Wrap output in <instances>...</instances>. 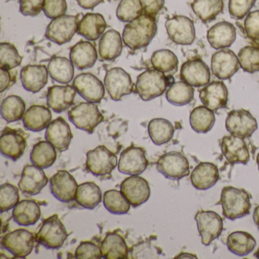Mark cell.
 <instances>
[{"instance_id": "23", "label": "cell", "mask_w": 259, "mask_h": 259, "mask_svg": "<svg viewBox=\"0 0 259 259\" xmlns=\"http://www.w3.org/2000/svg\"><path fill=\"white\" fill-rule=\"evenodd\" d=\"M73 135L70 126L63 117L52 121L47 128L45 139L60 152L67 151Z\"/></svg>"}, {"instance_id": "47", "label": "cell", "mask_w": 259, "mask_h": 259, "mask_svg": "<svg viewBox=\"0 0 259 259\" xmlns=\"http://www.w3.org/2000/svg\"><path fill=\"white\" fill-rule=\"evenodd\" d=\"M142 13L143 9L140 0H121L116 10L118 19L125 23L133 22Z\"/></svg>"}, {"instance_id": "4", "label": "cell", "mask_w": 259, "mask_h": 259, "mask_svg": "<svg viewBox=\"0 0 259 259\" xmlns=\"http://www.w3.org/2000/svg\"><path fill=\"white\" fill-rule=\"evenodd\" d=\"M68 116L76 128L89 134H92L104 119L98 105L91 102L80 103L72 107L68 113Z\"/></svg>"}, {"instance_id": "17", "label": "cell", "mask_w": 259, "mask_h": 259, "mask_svg": "<svg viewBox=\"0 0 259 259\" xmlns=\"http://www.w3.org/2000/svg\"><path fill=\"white\" fill-rule=\"evenodd\" d=\"M239 66L237 56L228 48L220 50L212 56L211 71L219 79H230L239 71Z\"/></svg>"}, {"instance_id": "1", "label": "cell", "mask_w": 259, "mask_h": 259, "mask_svg": "<svg viewBox=\"0 0 259 259\" xmlns=\"http://www.w3.org/2000/svg\"><path fill=\"white\" fill-rule=\"evenodd\" d=\"M157 30L155 17L142 14L125 25L122 40L125 46L133 51L142 49L151 44Z\"/></svg>"}, {"instance_id": "34", "label": "cell", "mask_w": 259, "mask_h": 259, "mask_svg": "<svg viewBox=\"0 0 259 259\" xmlns=\"http://www.w3.org/2000/svg\"><path fill=\"white\" fill-rule=\"evenodd\" d=\"M101 251L105 259H125L128 257V248L125 239L116 233H110L101 242Z\"/></svg>"}, {"instance_id": "13", "label": "cell", "mask_w": 259, "mask_h": 259, "mask_svg": "<svg viewBox=\"0 0 259 259\" xmlns=\"http://www.w3.org/2000/svg\"><path fill=\"white\" fill-rule=\"evenodd\" d=\"M198 233L203 245H210L218 239L223 231V219L216 212L211 210H199L195 216Z\"/></svg>"}, {"instance_id": "26", "label": "cell", "mask_w": 259, "mask_h": 259, "mask_svg": "<svg viewBox=\"0 0 259 259\" xmlns=\"http://www.w3.org/2000/svg\"><path fill=\"white\" fill-rule=\"evenodd\" d=\"M48 69L44 65H28L21 71V81L24 89L31 93H38L48 81Z\"/></svg>"}, {"instance_id": "10", "label": "cell", "mask_w": 259, "mask_h": 259, "mask_svg": "<svg viewBox=\"0 0 259 259\" xmlns=\"http://www.w3.org/2000/svg\"><path fill=\"white\" fill-rule=\"evenodd\" d=\"M35 240L32 233L25 229H19L4 236L1 245L15 257L24 258L33 251Z\"/></svg>"}, {"instance_id": "32", "label": "cell", "mask_w": 259, "mask_h": 259, "mask_svg": "<svg viewBox=\"0 0 259 259\" xmlns=\"http://www.w3.org/2000/svg\"><path fill=\"white\" fill-rule=\"evenodd\" d=\"M122 38L116 30H109L103 34L99 42V54L102 60L113 61L122 51Z\"/></svg>"}, {"instance_id": "8", "label": "cell", "mask_w": 259, "mask_h": 259, "mask_svg": "<svg viewBox=\"0 0 259 259\" xmlns=\"http://www.w3.org/2000/svg\"><path fill=\"white\" fill-rule=\"evenodd\" d=\"M226 128L232 136L248 139L257 130V120L246 110H234L227 115Z\"/></svg>"}, {"instance_id": "54", "label": "cell", "mask_w": 259, "mask_h": 259, "mask_svg": "<svg viewBox=\"0 0 259 259\" xmlns=\"http://www.w3.org/2000/svg\"><path fill=\"white\" fill-rule=\"evenodd\" d=\"M45 0H19L20 12L25 16H38L44 9Z\"/></svg>"}, {"instance_id": "55", "label": "cell", "mask_w": 259, "mask_h": 259, "mask_svg": "<svg viewBox=\"0 0 259 259\" xmlns=\"http://www.w3.org/2000/svg\"><path fill=\"white\" fill-rule=\"evenodd\" d=\"M143 13L155 17L163 8L165 0H140Z\"/></svg>"}, {"instance_id": "45", "label": "cell", "mask_w": 259, "mask_h": 259, "mask_svg": "<svg viewBox=\"0 0 259 259\" xmlns=\"http://www.w3.org/2000/svg\"><path fill=\"white\" fill-rule=\"evenodd\" d=\"M103 202L105 208L113 214H125L130 211L131 205L121 191L116 189L104 192Z\"/></svg>"}, {"instance_id": "43", "label": "cell", "mask_w": 259, "mask_h": 259, "mask_svg": "<svg viewBox=\"0 0 259 259\" xmlns=\"http://www.w3.org/2000/svg\"><path fill=\"white\" fill-rule=\"evenodd\" d=\"M151 62L154 69L165 75H172L177 72L178 69V58L169 50L162 49L155 51L151 56Z\"/></svg>"}, {"instance_id": "35", "label": "cell", "mask_w": 259, "mask_h": 259, "mask_svg": "<svg viewBox=\"0 0 259 259\" xmlns=\"http://www.w3.org/2000/svg\"><path fill=\"white\" fill-rule=\"evenodd\" d=\"M255 245V239L247 232H233L227 238V246L229 251L240 257L248 255Z\"/></svg>"}, {"instance_id": "44", "label": "cell", "mask_w": 259, "mask_h": 259, "mask_svg": "<svg viewBox=\"0 0 259 259\" xmlns=\"http://www.w3.org/2000/svg\"><path fill=\"white\" fill-rule=\"evenodd\" d=\"M26 104L21 97L10 95L3 101L1 115L7 122H14L23 119Z\"/></svg>"}, {"instance_id": "50", "label": "cell", "mask_w": 259, "mask_h": 259, "mask_svg": "<svg viewBox=\"0 0 259 259\" xmlns=\"http://www.w3.org/2000/svg\"><path fill=\"white\" fill-rule=\"evenodd\" d=\"M256 0H230L229 13L233 19L241 20L250 13Z\"/></svg>"}, {"instance_id": "6", "label": "cell", "mask_w": 259, "mask_h": 259, "mask_svg": "<svg viewBox=\"0 0 259 259\" xmlns=\"http://www.w3.org/2000/svg\"><path fill=\"white\" fill-rule=\"evenodd\" d=\"M86 169L95 177H109L117 166V157L104 145L88 151Z\"/></svg>"}, {"instance_id": "12", "label": "cell", "mask_w": 259, "mask_h": 259, "mask_svg": "<svg viewBox=\"0 0 259 259\" xmlns=\"http://www.w3.org/2000/svg\"><path fill=\"white\" fill-rule=\"evenodd\" d=\"M104 85L112 100L119 101L124 96L133 92L131 76L120 67L113 68L107 71L104 78Z\"/></svg>"}, {"instance_id": "52", "label": "cell", "mask_w": 259, "mask_h": 259, "mask_svg": "<svg viewBox=\"0 0 259 259\" xmlns=\"http://www.w3.org/2000/svg\"><path fill=\"white\" fill-rule=\"evenodd\" d=\"M67 9L66 0H45L43 11L47 17L54 19L66 15Z\"/></svg>"}, {"instance_id": "28", "label": "cell", "mask_w": 259, "mask_h": 259, "mask_svg": "<svg viewBox=\"0 0 259 259\" xmlns=\"http://www.w3.org/2000/svg\"><path fill=\"white\" fill-rule=\"evenodd\" d=\"M191 183L198 190H207L213 187L219 180L218 166L208 162H201L193 169Z\"/></svg>"}, {"instance_id": "41", "label": "cell", "mask_w": 259, "mask_h": 259, "mask_svg": "<svg viewBox=\"0 0 259 259\" xmlns=\"http://www.w3.org/2000/svg\"><path fill=\"white\" fill-rule=\"evenodd\" d=\"M194 95L192 86L185 81H177L169 86L166 92V98L169 104L181 107L190 104L193 101Z\"/></svg>"}, {"instance_id": "7", "label": "cell", "mask_w": 259, "mask_h": 259, "mask_svg": "<svg viewBox=\"0 0 259 259\" xmlns=\"http://www.w3.org/2000/svg\"><path fill=\"white\" fill-rule=\"evenodd\" d=\"M78 16L64 15L53 19L47 27L45 37L58 45L69 43L78 31Z\"/></svg>"}, {"instance_id": "19", "label": "cell", "mask_w": 259, "mask_h": 259, "mask_svg": "<svg viewBox=\"0 0 259 259\" xmlns=\"http://www.w3.org/2000/svg\"><path fill=\"white\" fill-rule=\"evenodd\" d=\"M27 141L23 133L18 130L6 128L0 137L1 154L13 161L19 160L25 154Z\"/></svg>"}, {"instance_id": "33", "label": "cell", "mask_w": 259, "mask_h": 259, "mask_svg": "<svg viewBox=\"0 0 259 259\" xmlns=\"http://www.w3.org/2000/svg\"><path fill=\"white\" fill-rule=\"evenodd\" d=\"M40 208L34 200H23L19 201L13 212V219L20 226L34 225L40 218Z\"/></svg>"}, {"instance_id": "14", "label": "cell", "mask_w": 259, "mask_h": 259, "mask_svg": "<svg viewBox=\"0 0 259 259\" xmlns=\"http://www.w3.org/2000/svg\"><path fill=\"white\" fill-rule=\"evenodd\" d=\"M73 86L88 102L99 104L105 95V85L102 81L92 73H81L77 75Z\"/></svg>"}, {"instance_id": "20", "label": "cell", "mask_w": 259, "mask_h": 259, "mask_svg": "<svg viewBox=\"0 0 259 259\" xmlns=\"http://www.w3.org/2000/svg\"><path fill=\"white\" fill-rule=\"evenodd\" d=\"M180 78L192 87H204L210 82V69L200 59L188 60L182 65Z\"/></svg>"}, {"instance_id": "31", "label": "cell", "mask_w": 259, "mask_h": 259, "mask_svg": "<svg viewBox=\"0 0 259 259\" xmlns=\"http://www.w3.org/2000/svg\"><path fill=\"white\" fill-rule=\"evenodd\" d=\"M23 125L26 130L40 132L48 128L52 120L51 110L45 106L33 105L25 112Z\"/></svg>"}, {"instance_id": "29", "label": "cell", "mask_w": 259, "mask_h": 259, "mask_svg": "<svg viewBox=\"0 0 259 259\" xmlns=\"http://www.w3.org/2000/svg\"><path fill=\"white\" fill-rule=\"evenodd\" d=\"M69 57L77 69L84 70L93 67L98 60V53L91 42L81 40L72 47Z\"/></svg>"}, {"instance_id": "57", "label": "cell", "mask_w": 259, "mask_h": 259, "mask_svg": "<svg viewBox=\"0 0 259 259\" xmlns=\"http://www.w3.org/2000/svg\"><path fill=\"white\" fill-rule=\"evenodd\" d=\"M126 130V122H122L121 119H118V120L113 121L110 125H109L108 133L110 136L116 139L122 136L124 133H125Z\"/></svg>"}, {"instance_id": "22", "label": "cell", "mask_w": 259, "mask_h": 259, "mask_svg": "<svg viewBox=\"0 0 259 259\" xmlns=\"http://www.w3.org/2000/svg\"><path fill=\"white\" fill-rule=\"evenodd\" d=\"M43 169L34 164L24 167L19 183V188L22 193L31 196L40 193L48 183V178Z\"/></svg>"}, {"instance_id": "5", "label": "cell", "mask_w": 259, "mask_h": 259, "mask_svg": "<svg viewBox=\"0 0 259 259\" xmlns=\"http://www.w3.org/2000/svg\"><path fill=\"white\" fill-rule=\"evenodd\" d=\"M36 241L48 249L61 248L67 239L66 227L57 214L45 220L36 235Z\"/></svg>"}, {"instance_id": "58", "label": "cell", "mask_w": 259, "mask_h": 259, "mask_svg": "<svg viewBox=\"0 0 259 259\" xmlns=\"http://www.w3.org/2000/svg\"><path fill=\"white\" fill-rule=\"evenodd\" d=\"M105 0H76L77 4L84 10H94Z\"/></svg>"}, {"instance_id": "49", "label": "cell", "mask_w": 259, "mask_h": 259, "mask_svg": "<svg viewBox=\"0 0 259 259\" xmlns=\"http://www.w3.org/2000/svg\"><path fill=\"white\" fill-rule=\"evenodd\" d=\"M19 189L10 183H4L0 186V208L1 213L14 208L19 202Z\"/></svg>"}, {"instance_id": "30", "label": "cell", "mask_w": 259, "mask_h": 259, "mask_svg": "<svg viewBox=\"0 0 259 259\" xmlns=\"http://www.w3.org/2000/svg\"><path fill=\"white\" fill-rule=\"evenodd\" d=\"M107 23L102 15L99 13H87L78 23V33L89 40H96L104 34Z\"/></svg>"}, {"instance_id": "60", "label": "cell", "mask_w": 259, "mask_h": 259, "mask_svg": "<svg viewBox=\"0 0 259 259\" xmlns=\"http://www.w3.org/2000/svg\"><path fill=\"white\" fill-rule=\"evenodd\" d=\"M184 257H193V258H197L196 256H195V254H189V253H181V254H179L178 256L175 257V258H184Z\"/></svg>"}, {"instance_id": "39", "label": "cell", "mask_w": 259, "mask_h": 259, "mask_svg": "<svg viewBox=\"0 0 259 259\" xmlns=\"http://www.w3.org/2000/svg\"><path fill=\"white\" fill-rule=\"evenodd\" d=\"M194 13L204 22H212L224 10V0H194L191 4Z\"/></svg>"}, {"instance_id": "9", "label": "cell", "mask_w": 259, "mask_h": 259, "mask_svg": "<svg viewBox=\"0 0 259 259\" xmlns=\"http://www.w3.org/2000/svg\"><path fill=\"white\" fill-rule=\"evenodd\" d=\"M168 37L176 45L188 46L195 39L193 22L184 16H174L165 22Z\"/></svg>"}, {"instance_id": "21", "label": "cell", "mask_w": 259, "mask_h": 259, "mask_svg": "<svg viewBox=\"0 0 259 259\" xmlns=\"http://www.w3.org/2000/svg\"><path fill=\"white\" fill-rule=\"evenodd\" d=\"M221 151L230 164L246 165L250 160L249 151L242 138L224 136L220 142Z\"/></svg>"}, {"instance_id": "62", "label": "cell", "mask_w": 259, "mask_h": 259, "mask_svg": "<svg viewBox=\"0 0 259 259\" xmlns=\"http://www.w3.org/2000/svg\"><path fill=\"white\" fill-rule=\"evenodd\" d=\"M256 161H257V167H258L259 170V153L258 154H257V158H256Z\"/></svg>"}, {"instance_id": "27", "label": "cell", "mask_w": 259, "mask_h": 259, "mask_svg": "<svg viewBox=\"0 0 259 259\" xmlns=\"http://www.w3.org/2000/svg\"><path fill=\"white\" fill-rule=\"evenodd\" d=\"M234 25L228 22H221L213 25L207 31V38L210 46L215 50L226 49L236 40Z\"/></svg>"}, {"instance_id": "16", "label": "cell", "mask_w": 259, "mask_h": 259, "mask_svg": "<svg viewBox=\"0 0 259 259\" xmlns=\"http://www.w3.org/2000/svg\"><path fill=\"white\" fill-rule=\"evenodd\" d=\"M148 166V160L143 148L134 145L122 151L118 163V169L122 174L130 176L142 174Z\"/></svg>"}, {"instance_id": "51", "label": "cell", "mask_w": 259, "mask_h": 259, "mask_svg": "<svg viewBox=\"0 0 259 259\" xmlns=\"http://www.w3.org/2000/svg\"><path fill=\"white\" fill-rule=\"evenodd\" d=\"M77 259L102 258L101 247L92 242H81L75 253Z\"/></svg>"}, {"instance_id": "15", "label": "cell", "mask_w": 259, "mask_h": 259, "mask_svg": "<svg viewBox=\"0 0 259 259\" xmlns=\"http://www.w3.org/2000/svg\"><path fill=\"white\" fill-rule=\"evenodd\" d=\"M120 191L134 207L147 202L151 196L148 181L139 176H132L124 180L120 184Z\"/></svg>"}, {"instance_id": "24", "label": "cell", "mask_w": 259, "mask_h": 259, "mask_svg": "<svg viewBox=\"0 0 259 259\" xmlns=\"http://www.w3.org/2000/svg\"><path fill=\"white\" fill-rule=\"evenodd\" d=\"M199 98L204 107L216 112L227 107L228 91L223 81H212L200 91Z\"/></svg>"}, {"instance_id": "36", "label": "cell", "mask_w": 259, "mask_h": 259, "mask_svg": "<svg viewBox=\"0 0 259 259\" xmlns=\"http://www.w3.org/2000/svg\"><path fill=\"white\" fill-rule=\"evenodd\" d=\"M75 201L84 208L95 209L102 201V192L93 182H86L78 186Z\"/></svg>"}, {"instance_id": "61", "label": "cell", "mask_w": 259, "mask_h": 259, "mask_svg": "<svg viewBox=\"0 0 259 259\" xmlns=\"http://www.w3.org/2000/svg\"><path fill=\"white\" fill-rule=\"evenodd\" d=\"M254 256L256 258H259V248L258 249L254 252Z\"/></svg>"}, {"instance_id": "56", "label": "cell", "mask_w": 259, "mask_h": 259, "mask_svg": "<svg viewBox=\"0 0 259 259\" xmlns=\"http://www.w3.org/2000/svg\"><path fill=\"white\" fill-rule=\"evenodd\" d=\"M16 75L11 70L0 68V92L4 93L16 82Z\"/></svg>"}, {"instance_id": "3", "label": "cell", "mask_w": 259, "mask_h": 259, "mask_svg": "<svg viewBox=\"0 0 259 259\" xmlns=\"http://www.w3.org/2000/svg\"><path fill=\"white\" fill-rule=\"evenodd\" d=\"M168 86L165 74L149 69L139 75L136 81V92L144 101H149L161 96Z\"/></svg>"}, {"instance_id": "46", "label": "cell", "mask_w": 259, "mask_h": 259, "mask_svg": "<svg viewBox=\"0 0 259 259\" xmlns=\"http://www.w3.org/2000/svg\"><path fill=\"white\" fill-rule=\"evenodd\" d=\"M239 65L244 72L255 73L259 71V48L254 46H246L238 54Z\"/></svg>"}, {"instance_id": "48", "label": "cell", "mask_w": 259, "mask_h": 259, "mask_svg": "<svg viewBox=\"0 0 259 259\" xmlns=\"http://www.w3.org/2000/svg\"><path fill=\"white\" fill-rule=\"evenodd\" d=\"M22 58L14 45L10 43L0 45V68L13 70L20 66Z\"/></svg>"}, {"instance_id": "25", "label": "cell", "mask_w": 259, "mask_h": 259, "mask_svg": "<svg viewBox=\"0 0 259 259\" xmlns=\"http://www.w3.org/2000/svg\"><path fill=\"white\" fill-rule=\"evenodd\" d=\"M77 92L74 86L54 85L48 89L47 103L55 113H60L69 110L74 104Z\"/></svg>"}, {"instance_id": "37", "label": "cell", "mask_w": 259, "mask_h": 259, "mask_svg": "<svg viewBox=\"0 0 259 259\" xmlns=\"http://www.w3.org/2000/svg\"><path fill=\"white\" fill-rule=\"evenodd\" d=\"M48 69L51 78L57 82L69 84L73 79L75 73L73 64L66 57H53L50 60Z\"/></svg>"}, {"instance_id": "38", "label": "cell", "mask_w": 259, "mask_h": 259, "mask_svg": "<svg viewBox=\"0 0 259 259\" xmlns=\"http://www.w3.org/2000/svg\"><path fill=\"white\" fill-rule=\"evenodd\" d=\"M57 157V149L48 141H40L34 145L30 160L32 164L41 169H48L54 165Z\"/></svg>"}, {"instance_id": "53", "label": "cell", "mask_w": 259, "mask_h": 259, "mask_svg": "<svg viewBox=\"0 0 259 259\" xmlns=\"http://www.w3.org/2000/svg\"><path fill=\"white\" fill-rule=\"evenodd\" d=\"M244 28L250 39L259 40V10L251 12L247 15L244 22Z\"/></svg>"}, {"instance_id": "42", "label": "cell", "mask_w": 259, "mask_h": 259, "mask_svg": "<svg viewBox=\"0 0 259 259\" xmlns=\"http://www.w3.org/2000/svg\"><path fill=\"white\" fill-rule=\"evenodd\" d=\"M189 122L194 131L204 134L210 131L214 125V113L204 106H199L191 112Z\"/></svg>"}, {"instance_id": "11", "label": "cell", "mask_w": 259, "mask_h": 259, "mask_svg": "<svg viewBox=\"0 0 259 259\" xmlns=\"http://www.w3.org/2000/svg\"><path fill=\"white\" fill-rule=\"evenodd\" d=\"M159 172L169 180H179L189 174V163L187 158L177 151L163 154L157 162Z\"/></svg>"}, {"instance_id": "40", "label": "cell", "mask_w": 259, "mask_h": 259, "mask_svg": "<svg viewBox=\"0 0 259 259\" xmlns=\"http://www.w3.org/2000/svg\"><path fill=\"white\" fill-rule=\"evenodd\" d=\"M148 134L153 143L156 145L168 143L174 137V125L169 120L163 118H156L148 124Z\"/></svg>"}, {"instance_id": "59", "label": "cell", "mask_w": 259, "mask_h": 259, "mask_svg": "<svg viewBox=\"0 0 259 259\" xmlns=\"http://www.w3.org/2000/svg\"><path fill=\"white\" fill-rule=\"evenodd\" d=\"M253 221L259 230V205L254 208V212H253Z\"/></svg>"}, {"instance_id": "2", "label": "cell", "mask_w": 259, "mask_h": 259, "mask_svg": "<svg viewBox=\"0 0 259 259\" xmlns=\"http://www.w3.org/2000/svg\"><path fill=\"white\" fill-rule=\"evenodd\" d=\"M250 198L251 196L245 189L226 186L222 189L219 201V204L222 206L223 214L231 221L249 214Z\"/></svg>"}, {"instance_id": "18", "label": "cell", "mask_w": 259, "mask_h": 259, "mask_svg": "<svg viewBox=\"0 0 259 259\" xmlns=\"http://www.w3.org/2000/svg\"><path fill=\"white\" fill-rule=\"evenodd\" d=\"M78 184L75 178L66 170H60L50 180V189L53 195L64 203L75 201Z\"/></svg>"}]
</instances>
